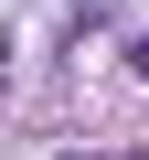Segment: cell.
<instances>
[{
	"label": "cell",
	"mask_w": 149,
	"mask_h": 160,
	"mask_svg": "<svg viewBox=\"0 0 149 160\" xmlns=\"http://www.w3.org/2000/svg\"><path fill=\"white\" fill-rule=\"evenodd\" d=\"M138 75H149V43H138Z\"/></svg>",
	"instance_id": "cell-1"
}]
</instances>
